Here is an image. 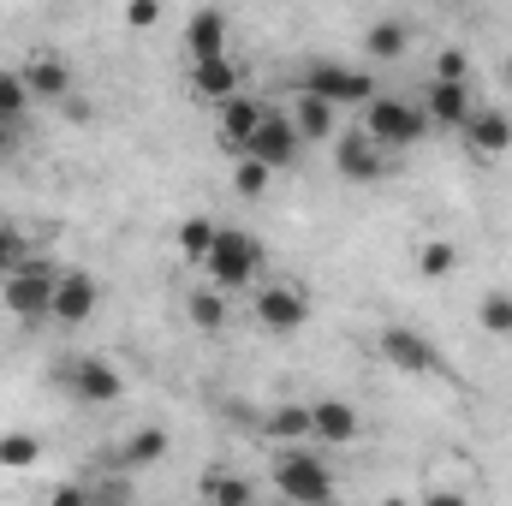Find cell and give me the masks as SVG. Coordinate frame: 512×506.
Masks as SVG:
<instances>
[{
	"label": "cell",
	"instance_id": "cell-1",
	"mask_svg": "<svg viewBox=\"0 0 512 506\" xmlns=\"http://www.w3.org/2000/svg\"><path fill=\"white\" fill-rule=\"evenodd\" d=\"M298 96H316L328 108H370L382 96V84L364 66H340V60H310L298 78Z\"/></svg>",
	"mask_w": 512,
	"mask_h": 506
},
{
	"label": "cell",
	"instance_id": "cell-2",
	"mask_svg": "<svg viewBox=\"0 0 512 506\" xmlns=\"http://www.w3.org/2000/svg\"><path fill=\"white\" fill-rule=\"evenodd\" d=\"M274 489L292 506H334V471L310 447H280L274 453Z\"/></svg>",
	"mask_w": 512,
	"mask_h": 506
},
{
	"label": "cell",
	"instance_id": "cell-3",
	"mask_svg": "<svg viewBox=\"0 0 512 506\" xmlns=\"http://www.w3.org/2000/svg\"><path fill=\"white\" fill-rule=\"evenodd\" d=\"M197 268H203V280L215 292H239V286H251L256 274H262V245H256L251 233H239V227H221Z\"/></svg>",
	"mask_w": 512,
	"mask_h": 506
},
{
	"label": "cell",
	"instance_id": "cell-4",
	"mask_svg": "<svg viewBox=\"0 0 512 506\" xmlns=\"http://www.w3.org/2000/svg\"><path fill=\"white\" fill-rule=\"evenodd\" d=\"M423 131H429V120H423V108L411 102V96H376L370 108H364V137L376 143V149H411V143H423Z\"/></svg>",
	"mask_w": 512,
	"mask_h": 506
},
{
	"label": "cell",
	"instance_id": "cell-5",
	"mask_svg": "<svg viewBox=\"0 0 512 506\" xmlns=\"http://www.w3.org/2000/svg\"><path fill=\"white\" fill-rule=\"evenodd\" d=\"M54 286H60V274H54L48 262H24L18 274H6L0 304H6L18 322H42V316L54 310Z\"/></svg>",
	"mask_w": 512,
	"mask_h": 506
},
{
	"label": "cell",
	"instance_id": "cell-6",
	"mask_svg": "<svg viewBox=\"0 0 512 506\" xmlns=\"http://www.w3.org/2000/svg\"><path fill=\"white\" fill-rule=\"evenodd\" d=\"M256 322L268 334H298L310 322V292L292 286V280H274V286H256Z\"/></svg>",
	"mask_w": 512,
	"mask_h": 506
},
{
	"label": "cell",
	"instance_id": "cell-7",
	"mask_svg": "<svg viewBox=\"0 0 512 506\" xmlns=\"http://www.w3.org/2000/svg\"><path fill=\"white\" fill-rule=\"evenodd\" d=\"M376 352H382L399 376H435V370H447L441 352L429 346V334H417V328H382L376 334Z\"/></svg>",
	"mask_w": 512,
	"mask_h": 506
},
{
	"label": "cell",
	"instance_id": "cell-8",
	"mask_svg": "<svg viewBox=\"0 0 512 506\" xmlns=\"http://www.w3.org/2000/svg\"><path fill=\"white\" fill-rule=\"evenodd\" d=\"M298 149H304V137H298V126H292V114H280V108H268V120L256 126L251 137V161H262L268 173H280V167H292L298 161Z\"/></svg>",
	"mask_w": 512,
	"mask_h": 506
},
{
	"label": "cell",
	"instance_id": "cell-9",
	"mask_svg": "<svg viewBox=\"0 0 512 506\" xmlns=\"http://www.w3.org/2000/svg\"><path fill=\"white\" fill-rule=\"evenodd\" d=\"M96 304H102V286H96V274H84V268H66L60 274V286H54V322H66V328H84L90 316H96Z\"/></svg>",
	"mask_w": 512,
	"mask_h": 506
},
{
	"label": "cell",
	"instance_id": "cell-10",
	"mask_svg": "<svg viewBox=\"0 0 512 506\" xmlns=\"http://www.w3.org/2000/svg\"><path fill=\"white\" fill-rule=\"evenodd\" d=\"M358 435H364V417H358V405H346V399H316V405H310V441L352 447Z\"/></svg>",
	"mask_w": 512,
	"mask_h": 506
},
{
	"label": "cell",
	"instance_id": "cell-11",
	"mask_svg": "<svg viewBox=\"0 0 512 506\" xmlns=\"http://www.w3.org/2000/svg\"><path fill=\"white\" fill-rule=\"evenodd\" d=\"M66 387H72L84 405H114V399L126 393V381H120V370H114L108 358H78V364L66 370Z\"/></svg>",
	"mask_w": 512,
	"mask_h": 506
},
{
	"label": "cell",
	"instance_id": "cell-12",
	"mask_svg": "<svg viewBox=\"0 0 512 506\" xmlns=\"http://www.w3.org/2000/svg\"><path fill=\"white\" fill-rule=\"evenodd\" d=\"M334 167H340V179H352V185H370V179H382L387 155L364 137V131H346V137H334Z\"/></svg>",
	"mask_w": 512,
	"mask_h": 506
},
{
	"label": "cell",
	"instance_id": "cell-13",
	"mask_svg": "<svg viewBox=\"0 0 512 506\" xmlns=\"http://www.w3.org/2000/svg\"><path fill=\"white\" fill-rule=\"evenodd\" d=\"M262 120H268V102L239 90V96L221 108V143H227V149L245 161V149H251V137H256V126H262Z\"/></svg>",
	"mask_w": 512,
	"mask_h": 506
},
{
	"label": "cell",
	"instance_id": "cell-14",
	"mask_svg": "<svg viewBox=\"0 0 512 506\" xmlns=\"http://www.w3.org/2000/svg\"><path fill=\"white\" fill-rule=\"evenodd\" d=\"M18 78H24L30 102H66V90H72V66L60 54H30Z\"/></svg>",
	"mask_w": 512,
	"mask_h": 506
},
{
	"label": "cell",
	"instance_id": "cell-15",
	"mask_svg": "<svg viewBox=\"0 0 512 506\" xmlns=\"http://www.w3.org/2000/svg\"><path fill=\"white\" fill-rule=\"evenodd\" d=\"M185 48H191V66H197V60H221V54H227V12L197 6V12L185 18Z\"/></svg>",
	"mask_w": 512,
	"mask_h": 506
},
{
	"label": "cell",
	"instance_id": "cell-16",
	"mask_svg": "<svg viewBox=\"0 0 512 506\" xmlns=\"http://www.w3.org/2000/svg\"><path fill=\"white\" fill-rule=\"evenodd\" d=\"M459 137L471 143V155H507L512 149V114H501V108H471V120H465Z\"/></svg>",
	"mask_w": 512,
	"mask_h": 506
},
{
	"label": "cell",
	"instance_id": "cell-17",
	"mask_svg": "<svg viewBox=\"0 0 512 506\" xmlns=\"http://www.w3.org/2000/svg\"><path fill=\"white\" fill-rule=\"evenodd\" d=\"M417 108H423V120H429V126L465 131V120H471V90H465V84H429Z\"/></svg>",
	"mask_w": 512,
	"mask_h": 506
},
{
	"label": "cell",
	"instance_id": "cell-18",
	"mask_svg": "<svg viewBox=\"0 0 512 506\" xmlns=\"http://www.w3.org/2000/svg\"><path fill=\"white\" fill-rule=\"evenodd\" d=\"M191 90L203 96V102H215V108H227L233 96H239V66L221 54V60H197L191 66Z\"/></svg>",
	"mask_w": 512,
	"mask_h": 506
},
{
	"label": "cell",
	"instance_id": "cell-19",
	"mask_svg": "<svg viewBox=\"0 0 512 506\" xmlns=\"http://www.w3.org/2000/svg\"><path fill=\"white\" fill-rule=\"evenodd\" d=\"M167 459V429H131V441L114 453V471H143V465H161Z\"/></svg>",
	"mask_w": 512,
	"mask_h": 506
},
{
	"label": "cell",
	"instance_id": "cell-20",
	"mask_svg": "<svg viewBox=\"0 0 512 506\" xmlns=\"http://www.w3.org/2000/svg\"><path fill=\"white\" fill-rule=\"evenodd\" d=\"M262 435H268L274 447H304V441H310V405H274V411L262 417Z\"/></svg>",
	"mask_w": 512,
	"mask_h": 506
},
{
	"label": "cell",
	"instance_id": "cell-21",
	"mask_svg": "<svg viewBox=\"0 0 512 506\" xmlns=\"http://www.w3.org/2000/svg\"><path fill=\"white\" fill-rule=\"evenodd\" d=\"M197 495H203V506H251L256 501L251 477H239V471H203Z\"/></svg>",
	"mask_w": 512,
	"mask_h": 506
},
{
	"label": "cell",
	"instance_id": "cell-22",
	"mask_svg": "<svg viewBox=\"0 0 512 506\" xmlns=\"http://www.w3.org/2000/svg\"><path fill=\"white\" fill-rule=\"evenodd\" d=\"M292 126H298V137H304V143H328L340 120H334V108H328V102L298 96V102H292Z\"/></svg>",
	"mask_w": 512,
	"mask_h": 506
},
{
	"label": "cell",
	"instance_id": "cell-23",
	"mask_svg": "<svg viewBox=\"0 0 512 506\" xmlns=\"http://www.w3.org/2000/svg\"><path fill=\"white\" fill-rule=\"evenodd\" d=\"M185 316H191V328H203V334H221V328H227V304H221L215 286H197V292L185 298Z\"/></svg>",
	"mask_w": 512,
	"mask_h": 506
},
{
	"label": "cell",
	"instance_id": "cell-24",
	"mask_svg": "<svg viewBox=\"0 0 512 506\" xmlns=\"http://www.w3.org/2000/svg\"><path fill=\"white\" fill-rule=\"evenodd\" d=\"M405 42H411V30H405L399 18H376V24H370V36H364L370 60H399V54H405Z\"/></svg>",
	"mask_w": 512,
	"mask_h": 506
},
{
	"label": "cell",
	"instance_id": "cell-25",
	"mask_svg": "<svg viewBox=\"0 0 512 506\" xmlns=\"http://www.w3.org/2000/svg\"><path fill=\"white\" fill-rule=\"evenodd\" d=\"M453 268H459V251H453L447 239H423V245H417V274H423V280H447Z\"/></svg>",
	"mask_w": 512,
	"mask_h": 506
},
{
	"label": "cell",
	"instance_id": "cell-26",
	"mask_svg": "<svg viewBox=\"0 0 512 506\" xmlns=\"http://www.w3.org/2000/svg\"><path fill=\"white\" fill-rule=\"evenodd\" d=\"M215 221H203V215H191V221H179V256L185 262H203L209 256V245H215Z\"/></svg>",
	"mask_w": 512,
	"mask_h": 506
},
{
	"label": "cell",
	"instance_id": "cell-27",
	"mask_svg": "<svg viewBox=\"0 0 512 506\" xmlns=\"http://www.w3.org/2000/svg\"><path fill=\"white\" fill-rule=\"evenodd\" d=\"M42 459V441L36 435H0V465L6 471H30Z\"/></svg>",
	"mask_w": 512,
	"mask_h": 506
},
{
	"label": "cell",
	"instance_id": "cell-28",
	"mask_svg": "<svg viewBox=\"0 0 512 506\" xmlns=\"http://www.w3.org/2000/svg\"><path fill=\"white\" fill-rule=\"evenodd\" d=\"M477 322H483L489 334H501V340H512V292H489V298L477 304Z\"/></svg>",
	"mask_w": 512,
	"mask_h": 506
},
{
	"label": "cell",
	"instance_id": "cell-29",
	"mask_svg": "<svg viewBox=\"0 0 512 506\" xmlns=\"http://www.w3.org/2000/svg\"><path fill=\"white\" fill-rule=\"evenodd\" d=\"M30 108V90H24V78L18 72H0V120L6 126H18V114Z\"/></svg>",
	"mask_w": 512,
	"mask_h": 506
},
{
	"label": "cell",
	"instance_id": "cell-30",
	"mask_svg": "<svg viewBox=\"0 0 512 506\" xmlns=\"http://www.w3.org/2000/svg\"><path fill=\"white\" fill-rule=\"evenodd\" d=\"M268 179H274V173H268L262 161H251V155L233 167V185H239V197H262V191H268Z\"/></svg>",
	"mask_w": 512,
	"mask_h": 506
},
{
	"label": "cell",
	"instance_id": "cell-31",
	"mask_svg": "<svg viewBox=\"0 0 512 506\" xmlns=\"http://www.w3.org/2000/svg\"><path fill=\"white\" fill-rule=\"evenodd\" d=\"M24 262H30V256H24V239H18V227H6V221H0V280H6V274H18Z\"/></svg>",
	"mask_w": 512,
	"mask_h": 506
},
{
	"label": "cell",
	"instance_id": "cell-32",
	"mask_svg": "<svg viewBox=\"0 0 512 506\" xmlns=\"http://www.w3.org/2000/svg\"><path fill=\"white\" fill-rule=\"evenodd\" d=\"M465 72H471V66H465L459 48H441V54H435V84H465Z\"/></svg>",
	"mask_w": 512,
	"mask_h": 506
},
{
	"label": "cell",
	"instance_id": "cell-33",
	"mask_svg": "<svg viewBox=\"0 0 512 506\" xmlns=\"http://www.w3.org/2000/svg\"><path fill=\"white\" fill-rule=\"evenodd\" d=\"M90 501H96V506H131V483H126V477H108Z\"/></svg>",
	"mask_w": 512,
	"mask_h": 506
},
{
	"label": "cell",
	"instance_id": "cell-34",
	"mask_svg": "<svg viewBox=\"0 0 512 506\" xmlns=\"http://www.w3.org/2000/svg\"><path fill=\"white\" fill-rule=\"evenodd\" d=\"M126 24H131V30H149V24H161V6H155V0H131V6H126Z\"/></svg>",
	"mask_w": 512,
	"mask_h": 506
},
{
	"label": "cell",
	"instance_id": "cell-35",
	"mask_svg": "<svg viewBox=\"0 0 512 506\" xmlns=\"http://www.w3.org/2000/svg\"><path fill=\"white\" fill-rule=\"evenodd\" d=\"M48 506H96V501H90V489H78V483H60V489L48 495Z\"/></svg>",
	"mask_w": 512,
	"mask_h": 506
},
{
	"label": "cell",
	"instance_id": "cell-36",
	"mask_svg": "<svg viewBox=\"0 0 512 506\" xmlns=\"http://www.w3.org/2000/svg\"><path fill=\"white\" fill-rule=\"evenodd\" d=\"M423 506H465V501H459V495H447V489H429V495H423Z\"/></svg>",
	"mask_w": 512,
	"mask_h": 506
},
{
	"label": "cell",
	"instance_id": "cell-37",
	"mask_svg": "<svg viewBox=\"0 0 512 506\" xmlns=\"http://www.w3.org/2000/svg\"><path fill=\"white\" fill-rule=\"evenodd\" d=\"M6 149H12V126H6V120H0V155H6Z\"/></svg>",
	"mask_w": 512,
	"mask_h": 506
}]
</instances>
